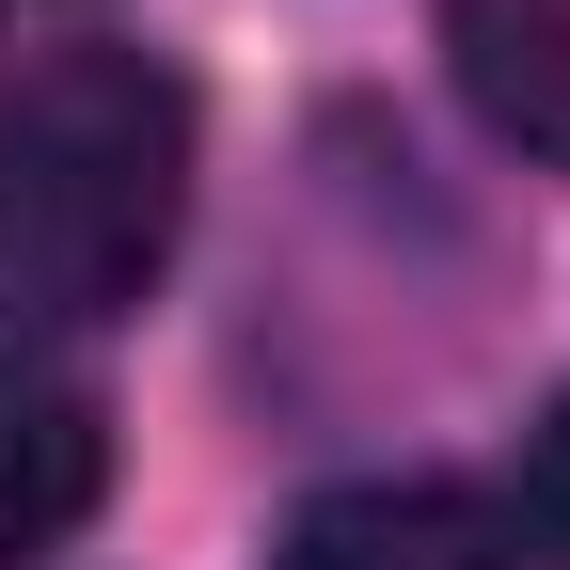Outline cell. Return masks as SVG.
Returning <instances> with one entry per match:
<instances>
[{
	"mask_svg": "<svg viewBox=\"0 0 570 570\" xmlns=\"http://www.w3.org/2000/svg\"><path fill=\"white\" fill-rule=\"evenodd\" d=\"M190 223V80L142 48H63L0 80V333H80L159 285Z\"/></svg>",
	"mask_w": 570,
	"mask_h": 570,
	"instance_id": "obj_1",
	"label": "cell"
},
{
	"mask_svg": "<svg viewBox=\"0 0 570 570\" xmlns=\"http://www.w3.org/2000/svg\"><path fill=\"white\" fill-rule=\"evenodd\" d=\"M269 570H523L508 508H475L460 475H348L269 539Z\"/></svg>",
	"mask_w": 570,
	"mask_h": 570,
	"instance_id": "obj_2",
	"label": "cell"
},
{
	"mask_svg": "<svg viewBox=\"0 0 570 570\" xmlns=\"http://www.w3.org/2000/svg\"><path fill=\"white\" fill-rule=\"evenodd\" d=\"M96 491H111V428H96V396L0 348V570L48 554L63 523L96 508Z\"/></svg>",
	"mask_w": 570,
	"mask_h": 570,
	"instance_id": "obj_3",
	"label": "cell"
},
{
	"mask_svg": "<svg viewBox=\"0 0 570 570\" xmlns=\"http://www.w3.org/2000/svg\"><path fill=\"white\" fill-rule=\"evenodd\" d=\"M444 48H460V96L523 159H570V0H460Z\"/></svg>",
	"mask_w": 570,
	"mask_h": 570,
	"instance_id": "obj_4",
	"label": "cell"
},
{
	"mask_svg": "<svg viewBox=\"0 0 570 570\" xmlns=\"http://www.w3.org/2000/svg\"><path fill=\"white\" fill-rule=\"evenodd\" d=\"M523 539H539V554H570V412L539 428V460H523Z\"/></svg>",
	"mask_w": 570,
	"mask_h": 570,
	"instance_id": "obj_5",
	"label": "cell"
}]
</instances>
